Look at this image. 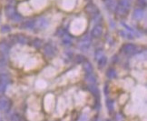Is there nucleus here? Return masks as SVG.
I'll return each mask as SVG.
<instances>
[{"mask_svg":"<svg viewBox=\"0 0 147 121\" xmlns=\"http://www.w3.org/2000/svg\"><path fill=\"white\" fill-rule=\"evenodd\" d=\"M84 11L86 12V14L88 16H90L92 18H95L100 15V11L98 9V7H96V5H94V3H88L86 7H84Z\"/></svg>","mask_w":147,"mask_h":121,"instance_id":"nucleus-1","label":"nucleus"},{"mask_svg":"<svg viewBox=\"0 0 147 121\" xmlns=\"http://www.w3.org/2000/svg\"><path fill=\"white\" fill-rule=\"evenodd\" d=\"M11 105H12V103L7 97H0V110L3 112H8L11 108Z\"/></svg>","mask_w":147,"mask_h":121,"instance_id":"nucleus-2","label":"nucleus"},{"mask_svg":"<svg viewBox=\"0 0 147 121\" xmlns=\"http://www.w3.org/2000/svg\"><path fill=\"white\" fill-rule=\"evenodd\" d=\"M122 51H123L125 55L132 56V55H134V54L137 52V47H136L135 45H134V44L127 43V44H124V45L123 46Z\"/></svg>","mask_w":147,"mask_h":121,"instance_id":"nucleus-3","label":"nucleus"},{"mask_svg":"<svg viewBox=\"0 0 147 121\" xmlns=\"http://www.w3.org/2000/svg\"><path fill=\"white\" fill-rule=\"evenodd\" d=\"M9 82L10 78L7 75H1L0 76V93H4Z\"/></svg>","mask_w":147,"mask_h":121,"instance_id":"nucleus-4","label":"nucleus"},{"mask_svg":"<svg viewBox=\"0 0 147 121\" xmlns=\"http://www.w3.org/2000/svg\"><path fill=\"white\" fill-rule=\"evenodd\" d=\"M43 51H44L45 56L47 57H50V58H52V57H54L55 56V49L51 44H47L45 46Z\"/></svg>","mask_w":147,"mask_h":121,"instance_id":"nucleus-5","label":"nucleus"},{"mask_svg":"<svg viewBox=\"0 0 147 121\" xmlns=\"http://www.w3.org/2000/svg\"><path fill=\"white\" fill-rule=\"evenodd\" d=\"M129 9L128 7H123V5H119V4H117V7H116V9H115V12L116 14L121 16V17H124V16H126L128 12H129Z\"/></svg>","mask_w":147,"mask_h":121,"instance_id":"nucleus-6","label":"nucleus"},{"mask_svg":"<svg viewBox=\"0 0 147 121\" xmlns=\"http://www.w3.org/2000/svg\"><path fill=\"white\" fill-rule=\"evenodd\" d=\"M105 7L108 9L111 13H113L114 11H115L116 7H117V2L116 0H105Z\"/></svg>","mask_w":147,"mask_h":121,"instance_id":"nucleus-7","label":"nucleus"},{"mask_svg":"<svg viewBox=\"0 0 147 121\" xmlns=\"http://www.w3.org/2000/svg\"><path fill=\"white\" fill-rule=\"evenodd\" d=\"M102 34H103V27L100 25H96L91 31V36L95 38L100 37L102 36Z\"/></svg>","mask_w":147,"mask_h":121,"instance_id":"nucleus-8","label":"nucleus"},{"mask_svg":"<svg viewBox=\"0 0 147 121\" xmlns=\"http://www.w3.org/2000/svg\"><path fill=\"white\" fill-rule=\"evenodd\" d=\"M35 24H36L35 19H28L23 23L22 27L26 28V29H32L33 27H35Z\"/></svg>","mask_w":147,"mask_h":121,"instance_id":"nucleus-9","label":"nucleus"},{"mask_svg":"<svg viewBox=\"0 0 147 121\" xmlns=\"http://www.w3.org/2000/svg\"><path fill=\"white\" fill-rule=\"evenodd\" d=\"M48 24V22L47 19L45 18H40L38 19V21H36V24H35V27H38L39 29H44V28H46Z\"/></svg>","mask_w":147,"mask_h":121,"instance_id":"nucleus-10","label":"nucleus"},{"mask_svg":"<svg viewBox=\"0 0 147 121\" xmlns=\"http://www.w3.org/2000/svg\"><path fill=\"white\" fill-rule=\"evenodd\" d=\"M83 67H84V72H86V75H89V74H92L93 73L94 67H93L91 63H89L87 61L84 62L83 63Z\"/></svg>","mask_w":147,"mask_h":121,"instance_id":"nucleus-11","label":"nucleus"},{"mask_svg":"<svg viewBox=\"0 0 147 121\" xmlns=\"http://www.w3.org/2000/svg\"><path fill=\"white\" fill-rule=\"evenodd\" d=\"M88 88H89V91L91 92V93L95 97H100V95H99V90L97 88V86H95L94 84H90L89 86H88Z\"/></svg>","mask_w":147,"mask_h":121,"instance_id":"nucleus-12","label":"nucleus"},{"mask_svg":"<svg viewBox=\"0 0 147 121\" xmlns=\"http://www.w3.org/2000/svg\"><path fill=\"white\" fill-rule=\"evenodd\" d=\"M9 51V47L7 45V43L2 42L0 43V53L2 54V56H5L8 53Z\"/></svg>","mask_w":147,"mask_h":121,"instance_id":"nucleus-13","label":"nucleus"},{"mask_svg":"<svg viewBox=\"0 0 147 121\" xmlns=\"http://www.w3.org/2000/svg\"><path fill=\"white\" fill-rule=\"evenodd\" d=\"M89 46H90V39L89 38H86V39H83L81 43H80V48L84 51V50H87L88 48H89Z\"/></svg>","mask_w":147,"mask_h":121,"instance_id":"nucleus-14","label":"nucleus"},{"mask_svg":"<svg viewBox=\"0 0 147 121\" xmlns=\"http://www.w3.org/2000/svg\"><path fill=\"white\" fill-rule=\"evenodd\" d=\"M28 40H29V38L26 36H24V35H18V36H16V41L18 42V43L26 44L28 42Z\"/></svg>","mask_w":147,"mask_h":121,"instance_id":"nucleus-15","label":"nucleus"},{"mask_svg":"<svg viewBox=\"0 0 147 121\" xmlns=\"http://www.w3.org/2000/svg\"><path fill=\"white\" fill-rule=\"evenodd\" d=\"M117 76V74H116V71H115V68H109L108 70L106 71V77H108L109 79H113V78H115Z\"/></svg>","mask_w":147,"mask_h":121,"instance_id":"nucleus-16","label":"nucleus"},{"mask_svg":"<svg viewBox=\"0 0 147 121\" xmlns=\"http://www.w3.org/2000/svg\"><path fill=\"white\" fill-rule=\"evenodd\" d=\"M144 16V9L137 8L134 10V17L135 19H141Z\"/></svg>","mask_w":147,"mask_h":121,"instance_id":"nucleus-17","label":"nucleus"},{"mask_svg":"<svg viewBox=\"0 0 147 121\" xmlns=\"http://www.w3.org/2000/svg\"><path fill=\"white\" fill-rule=\"evenodd\" d=\"M97 62H98V67L100 68H103L106 65V63H107V57L105 56H103L100 57V58L97 60Z\"/></svg>","mask_w":147,"mask_h":121,"instance_id":"nucleus-18","label":"nucleus"},{"mask_svg":"<svg viewBox=\"0 0 147 121\" xmlns=\"http://www.w3.org/2000/svg\"><path fill=\"white\" fill-rule=\"evenodd\" d=\"M32 45H33V47H34V48H36L39 49V48H41V47H42L43 41H42L41 39H39V38H36L35 40H33Z\"/></svg>","mask_w":147,"mask_h":121,"instance_id":"nucleus-19","label":"nucleus"},{"mask_svg":"<svg viewBox=\"0 0 147 121\" xmlns=\"http://www.w3.org/2000/svg\"><path fill=\"white\" fill-rule=\"evenodd\" d=\"M136 5L140 9H144L146 7V0H136Z\"/></svg>","mask_w":147,"mask_h":121,"instance_id":"nucleus-20","label":"nucleus"},{"mask_svg":"<svg viewBox=\"0 0 147 121\" xmlns=\"http://www.w3.org/2000/svg\"><path fill=\"white\" fill-rule=\"evenodd\" d=\"M114 105H115V101L113 100V99H107V100H106V106H107V108H108L110 111H112L113 109H114Z\"/></svg>","mask_w":147,"mask_h":121,"instance_id":"nucleus-21","label":"nucleus"},{"mask_svg":"<svg viewBox=\"0 0 147 121\" xmlns=\"http://www.w3.org/2000/svg\"><path fill=\"white\" fill-rule=\"evenodd\" d=\"M94 56H95V58H96L97 60L100 58V57H102L104 56V51H103V49H97L96 51H95V54H94Z\"/></svg>","mask_w":147,"mask_h":121,"instance_id":"nucleus-22","label":"nucleus"},{"mask_svg":"<svg viewBox=\"0 0 147 121\" xmlns=\"http://www.w3.org/2000/svg\"><path fill=\"white\" fill-rule=\"evenodd\" d=\"M86 79L90 82V84H94L95 83V77L93 75V73L89 74V75H86Z\"/></svg>","mask_w":147,"mask_h":121,"instance_id":"nucleus-23","label":"nucleus"},{"mask_svg":"<svg viewBox=\"0 0 147 121\" xmlns=\"http://www.w3.org/2000/svg\"><path fill=\"white\" fill-rule=\"evenodd\" d=\"M130 1L129 0H120V2H119V5H123V7H128L130 8Z\"/></svg>","mask_w":147,"mask_h":121,"instance_id":"nucleus-24","label":"nucleus"},{"mask_svg":"<svg viewBox=\"0 0 147 121\" xmlns=\"http://www.w3.org/2000/svg\"><path fill=\"white\" fill-rule=\"evenodd\" d=\"M11 121H23V119L21 118V117L18 114H15L11 117Z\"/></svg>","mask_w":147,"mask_h":121,"instance_id":"nucleus-25","label":"nucleus"},{"mask_svg":"<svg viewBox=\"0 0 147 121\" xmlns=\"http://www.w3.org/2000/svg\"><path fill=\"white\" fill-rule=\"evenodd\" d=\"M76 61L77 63H84V56H83L78 55V56H76Z\"/></svg>","mask_w":147,"mask_h":121,"instance_id":"nucleus-26","label":"nucleus"},{"mask_svg":"<svg viewBox=\"0 0 147 121\" xmlns=\"http://www.w3.org/2000/svg\"><path fill=\"white\" fill-rule=\"evenodd\" d=\"M5 64V58L2 55H0V66H4Z\"/></svg>","mask_w":147,"mask_h":121,"instance_id":"nucleus-27","label":"nucleus"},{"mask_svg":"<svg viewBox=\"0 0 147 121\" xmlns=\"http://www.w3.org/2000/svg\"><path fill=\"white\" fill-rule=\"evenodd\" d=\"M63 43L65 44V45H70V44L72 43V41H71V39H70V38H64Z\"/></svg>","mask_w":147,"mask_h":121,"instance_id":"nucleus-28","label":"nucleus"},{"mask_svg":"<svg viewBox=\"0 0 147 121\" xmlns=\"http://www.w3.org/2000/svg\"><path fill=\"white\" fill-rule=\"evenodd\" d=\"M4 31H9V28H7V27H3L2 28V32Z\"/></svg>","mask_w":147,"mask_h":121,"instance_id":"nucleus-29","label":"nucleus"},{"mask_svg":"<svg viewBox=\"0 0 147 121\" xmlns=\"http://www.w3.org/2000/svg\"><path fill=\"white\" fill-rule=\"evenodd\" d=\"M104 1H105V0H104Z\"/></svg>","mask_w":147,"mask_h":121,"instance_id":"nucleus-30","label":"nucleus"}]
</instances>
